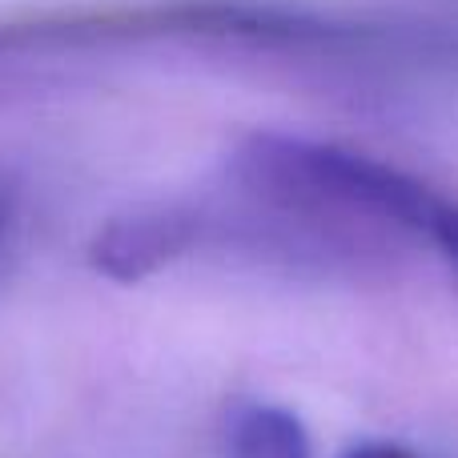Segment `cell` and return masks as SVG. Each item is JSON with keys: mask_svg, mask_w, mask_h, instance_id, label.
Wrapping results in <instances>:
<instances>
[{"mask_svg": "<svg viewBox=\"0 0 458 458\" xmlns=\"http://www.w3.org/2000/svg\"><path fill=\"white\" fill-rule=\"evenodd\" d=\"M250 174L285 198L358 209V214H374L382 222L419 229V233H427L430 217L443 201L422 182L382 165V161L334 149V145L285 141V137H266L253 145Z\"/></svg>", "mask_w": 458, "mask_h": 458, "instance_id": "6da1fadb", "label": "cell"}, {"mask_svg": "<svg viewBox=\"0 0 458 458\" xmlns=\"http://www.w3.org/2000/svg\"><path fill=\"white\" fill-rule=\"evenodd\" d=\"M193 242V225L182 214H141L105 225L93 242L97 274L113 282H141L177 258Z\"/></svg>", "mask_w": 458, "mask_h": 458, "instance_id": "7a4b0ae2", "label": "cell"}, {"mask_svg": "<svg viewBox=\"0 0 458 458\" xmlns=\"http://www.w3.org/2000/svg\"><path fill=\"white\" fill-rule=\"evenodd\" d=\"M225 458H310V435L290 411L253 403L229 419Z\"/></svg>", "mask_w": 458, "mask_h": 458, "instance_id": "3957f363", "label": "cell"}, {"mask_svg": "<svg viewBox=\"0 0 458 458\" xmlns=\"http://www.w3.org/2000/svg\"><path fill=\"white\" fill-rule=\"evenodd\" d=\"M427 233H430V242L446 253V261L458 269V201H446V198L438 201V209H435V217H430Z\"/></svg>", "mask_w": 458, "mask_h": 458, "instance_id": "277c9868", "label": "cell"}, {"mask_svg": "<svg viewBox=\"0 0 458 458\" xmlns=\"http://www.w3.org/2000/svg\"><path fill=\"white\" fill-rule=\"evenodd\" d=\"M350 458H414V454L403 451V446H362V451H354Z\"/></svg>", "mask_w": 458, "mask_h": 458, "instance_id": "5b68a950", "label": "cell"}, {"mask_svg": "<svg viewBox=\"0 0 458 458\" xmlns=\"http://www.w3.org/2000/svg\"><path fill=\"white\" fill-rule=\"evenodd\" d=\"M0 225H4V217H0Z\"/></svg>", "mask_w": 458, "mask_h": 458, "instance_id": "8992f818", "label": "cell"}]
</instances>
